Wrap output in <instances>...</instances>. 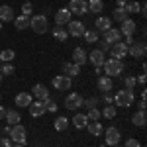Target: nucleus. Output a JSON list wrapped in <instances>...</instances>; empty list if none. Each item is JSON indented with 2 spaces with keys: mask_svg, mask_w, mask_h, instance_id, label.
<instances>
[{
  "mask_svg": "<svg viewBox=\"0 0 147 147\" xmlns=\"http://www.w3.org/2000/svg\"><path fill=\"white\" fill-rule=\"evenodd\" d=\"M104 71H106V75L112 79V77H120L122 73H124V63H122V59H108V61H104Z\"/></svg>",
  "mask_w": 147,
  "mask_h": 147,
  "instance_id": "obj_1",
  "label": "nucleus"
},
{
  "mask_svg": "<svg viewBox=\"0 0 147 147\" xmlns=\"http://www.w3.org/2000/svg\"><path fill=\"white\" fill-rule=\"evenodd\" d=\"M136 100V96H134V92L124 88V90H118L116 92V96H114V104H118V106H122V108H129L131 104Z\"/></svg>",
  "mask_w": 147,
  "mask_h": 147,
  "instance_id": "obj_2",
  "label": "nucleus"
},
{
  "mask_svg": "<svg viewBox=\"0 0 147 147\" xmlns=\"http://www.w3.org/2000/svg\"><path fill=\"white\" fill-rule=\"evenodd\" d=\"M8 136H10V139L14 141V143H26L28 141V131H26V127L20 124L16 125H10V131H8Z\"/></svg>",
  "mask_w": 147,
  "mask_h": 147,
  "instance_id": "obj_3",
  "label": "nucleus"
},
{
  "mask_svg": "<svg viewBox=\"0 0 147 147\" xmlns=\"http://www.w3.org/2000/svg\"><path fill=\"white\" fill-rule=\"evenodd\" d=\"M30 28L34 30L35 34H45L47 30H49V22H47L45 16H32L30 18Z\"/></svg>",
  "mask_w": 147,
  "mask_h": 147,
  "instance_id": "obj_4",
  "label": "nucleus"
},
{
  "mask_svg": "<svg viewBox=\"0 0 147 147\" xmlns=\"http://www.w3.org/2000/svg\"><path fill=\"white\" fill-rule=\"evenodd\" d=\"M120 137H122V134H120V129L118 127H114V125H110V127H106V131H104V141H106V145H120Z\"/></svg>",
  "mask_w": 147,
  "mask_h": 147,
  "instance_id": "obj_5",
  "label": "nucleus"
},
{
  "mask_svg": "<svg viewBox=\"0 0 147 147\" xmlns=\"http://www.w3.org/2000/svg\"><path fill=\"white\" fill-rule=\"evenodd\" d=\"M80 106H84V98L77 94V92H73V94H67V98H65V108L69 110H79Z\"/></svg>",
  "mask_w": 147,
  "mask_h": 147,
  "instance_id": "obj_6",
  "label": "nucleus"
},
{
  "mask_svg": "<svg viewBox=\"0 0 147 147\" xmlns=\"http://www.w3.org/2000/svg\"><path fill=\"white\" fill-rule=\"evenodd\" d=\"M69 12H71V14H77V16H84V14L88 12L86 0H71V2H69Z\"/></svg>",
  "mask_w": 147,
  "mask_h": 147,
  "instance_id": "obj_7",
  "label": "nucleus"
},
{
  "mask_svg": "<svg viewBox=\"0 0 147 147\" xmlns=\"http://www.w3.org/2000/svg\"><path fill=\"white\" fill-rule=\"evenodd\" d=\"M86 32V28H84V24L79 22V20H71V22L67 24V34L73 35V37H82V34Z\"/></svg>",
  "mask_w": 147,
  "mask_h": 147,
  "instance_id": "obj_8",
  "label": "nucleus"
},
{
  "mask_svg": "<svg viewBox=\"0 0 147 147\" xmlns=\"http://www.w3.org/2000/svg\"><path fill=\"white\" fill-rule=\"evenodd\" d=\"M51 84L55 86L57 90H69V88H71V84H73V80H71V77H65V75H57V77H53Z\"/></svg>",
  "mask_w": 147,
  "mask_h": 147,
  "instance_id": "obj_9",
  "label": "nucleus"
},
{
  "mask_svg": "<svg viewBox=\"0 0 147 147\" xmlns=\"http://www.w3.org/2000/svg\"><path fill=\"white\" fill-rule=\"evenodd\" d=\"M110 53H112V59H124L127 55V45L124 41H118V43H114L110 47Z\"/></svg>",
  "mask_w": 147,
  "mask_h": 147,
  "instance_id": "obj_10",
  "label": "nucleus"
},
{
  "mask_svg": "<svg viewBox=\"0 0 147 147\" xmlns=\"http://www.w3.org/2000/svg\"><path fill=\"white\" fill-rule=\"evenodd\" d=\"M127 55H131L134 59H143L145 57V43H131L127 47Z\"/></svg>",
  "mask_w": 147,
  "mask_h": 147,
  "instance_id": "obj_11",
  "label": "nucleus"
},
{
  "mask_svg": "<svg viewBox=\"0 0 147 147\" xmlns=\"http://www.w3.org/2000/svg\"><path fill=\"white\" fill-rule=\"evenodd\" d=\"M73 18V14L69 12V8H61V10L55 12V24L57 26H67Z\"/></svg>",
  "mask_w": 147,
  "mask_h": 147,
  "instance_id": "obj_12",
  "label": "nucleus"
},
{
  "mask_svg": "<svg viewBox=\"0 0 147 147\" xmlns=\"http://www.w3.org/2000/svg\"><path fill=\"white\" fill-rule=\"evenodd\" d=\"M86 61H88V55H86V51L82 49V47H77V49H73V63L75 65H86Z\"/></svg>",
  "mask_w": 147,
  "mask_h": 147,
  "instance_id": "obj_13",
  "label": "nucleus"
},
{
  "mask_svg": "<svg viewBox=\"0 0 147 147\" xmlns=\"http://www.w3.org/2000/svg\"><path fill=\"white\" fill-rule=\"evenodd\" d=\"M30 114L34 116V118H39V116H43V114L47 112V106H45V102H41V100H37V102H32L30 106Z\"/></svg>",
  "mask_w": 147,
  "mask_h": 147,
  "instance_id": "obj_14",
  "label": "nucleus"
},
{
  "mask_svg": "<svg viewBox=\"0 0 147 147\" xmlns=\"http://www.w3.org/2000/svg\"><path fill=\"white\" fill-rule=\"evenodd\" d=\"M104 41L106 43H118V41H122V34H120V30H116V28H110L108 32H104Z\"/></svg>",
  "mask_w": 147,
  "mask_h": 147,
  "instance_id": "obj_15",
  "label": "nucleus"
},
{
  "mask_svg": "<svg viewBox=\"0 0 147 147\" xmlns=\"http://www.w3.org/2000/svg\"><path fill=\"white\" fill-rule=\"evenodd\" d=\"M136 30H137V26H136V22L134 20H124L122 22V26H120V34H124V35H134L136 34Z\"/></svg>",
  "mask_w": 147,
  "mask_h": 147,
  "instance_id": "obj_16",
  "label": "nucleus"
},
{
  "mask_svg": "<svg viewBox=\"0 0 147 147\" xmlns=\"http://www.w3.org/2000/svg\"><path fill=\"white\" fill-rule=\"evenodd\" d=\"M32 94H34L37 100H41V102H45L47 98H51V96H49V90H47L43 84H35L34 88H32Z\"/></svg>",
  "mask_w": 147,
  "mask_h": 147,
  "instance_id": "obj_17",
  "label": "nucleus"
},
{
  "mask_svg": "<svg viewBox=\"0 0 147 147\" xmlns=\"http://www.w3.org/2000/svg\"><path fill=\"white\" fill-rule=\"evenodd\" d=\"M88 61H90L94 67H102L104 65V53H102L100 49H94L88 53Z\"/></svg>",
  "mask_w": 147,
  "mask_h": 147,
  "instance_id": "obj_18",
  "label": "nucleus"
},
{
  "mask_svg": "<svg viewBox=\"0 0 147 147\" xmlns=\"http://www.w3.org/2000/svg\"><path fill=\"white\" fill-rule=\"evenodd\" d=\"M69 124H71V120H69V118L59 116V118H55V122H53V127H55V131H67Z\"/></svg>",
  "mask_w": 147,
  "mask_h": 147,
  "instance_id": "obj_19",
  "label": "nucleus"
},
{
  "mask_svg": "<svg viewBox=\"0 0 147 147\" xmlns=\"http://www.w3.org/2000/svg\"><path fill=\"white\" fill-rule=\"evenodd\" d=\"M94 26H96V30H98V32L104 34V32H108V30L112 28V20H110V18H106V16H102V18H96V24H94Z\"/></svg>",
  "mask_w": 147,
  "mask_h": 147,
  "instance_id": "obj_20",
  "label": "nucleus"
},
{
  "mask_svg": "<svg viewBox=\"0 0 147 147\" xmlns=\"http://www.w3.org/2000/svg\"><path fill=\"white\" fill-rule=\"evenodd\" d=\"M16 106H20V108H26V106H30L32 104V94H28V92H20V94H16Z\"/></svg>",
  "mask_w": 147,
  "mask_h": 147,
  "instance_id": "obj_21",
  "label": "nucleus"
},
{
  "mask_svg": "<svg viewBox=\"0 0 147 147\" xmlns=\"http://www.w3.org/2000/svg\"><path fill=\"white\" fill-rule=\"evenodd\" d=\"M63 75L65 77H77V75H80V67L79 65H75V63H63Z\"/></svg>",
  "mask_w": 147,
  "mask_h": 147,
  "instance_id": "obj_22",
  "label": "nucleus"
},
{
  "mask_svg": "<svg viewBox=\"0 0 147 147\" xmlns=\"http://www.w3.org/2000/svg\"><path fill=\"white\" fill-rule=\"evenodd\" d=\"M12 20H14L12 6H0V22H12Z\"/></svg>",
  "mask_w": 147,
  "mask_h": 147,
  "instance_id": "obj_23",
  "label": "nucleus"
},
{
  "mask_svg": "<svg viewBox=\"0 0 147 147\" xmlns=\"http://www.w3.org/2000/svg\"><path fill=\"white\" fill-rule=\"evenodd\" d=\"M131 122H134V125H137V127H143L145 122H147L145 110H137V112L134 114V118H131Z\"/></svg>",
  "mask_w": 147,
  "mask_h": 147,
  "instance_id": "obj_24",
  "label": "nucleus"
},
{
  "mask_svg": "<svg viewBox=\"0 0 147 147\" xmlns=\"http://www.w3.org/2000/svg\"><path fill=\"white\" fill-rule=\"evenodd\" d=\"M98 88H100L102 92H110L114 88V82L110 77H100L98 79Z\"/></svg>",
  "mask_w": 147,
  "mask_h": 147,
  "instance_id": "obj_25",
  "label": "nucleus"
},
{
  "mask_svg": "<svg viewBox=\"0 0 147 147\" xmlns=\"http://www.w3.org/2000/svg\"><path fill=\"white\" fill-rule=\"evenodd\" d=\"M86 124H88V120H86L84 114H77V116H73V127H77V129H84Z\"/></svg>",
  "mask_w": 147,
  "mask_h": 147,
  "instance_id": "obj_26",
  "label": "nucleus"
},
{
  "mask_svg": "<svg viewBox=\"0 0 147 147\" xmlns=\"http://www.w3.org/2000/svg\"><path fill=\"white\" fill-rule=\"evenodd\" d=\"M86 127H88V134H92V136H102L104 134V127H102L100 122H90V124H86Z\"/></svg>",
  "mask_w": 147,
  "mask_h": 147,
  "instance_id": "obj_27",
  "label": "nucleus"
},
{
  "mask_svg": "<svg viewBox=\"0 0 147 147\" xmlns=\"http://www.w3.org/2000/svg\"><path fill=\"white\" fill-rule=\"evenodd\" d=\"M14 26H16V30H26V28H30V18L18 16V18H14Z\"/></svg>",
  "mask_w": 147,
  "mask_h": 147,
  "instance_id": "obj_28",
  "label": "nucleus"
},
{
  "mask_svg": "<svg viewBox=\"0 0 147 147\" xmlns=\"http://www.w3.org/2000/svg\"><path fill=\"white\" fill-rule=\"evenodd\" d=\"M53 37L59 39V41H65L69 37V34H67V30H65L63 26H57V28H53Z\"/></svg>",
  "mask_w": 147,
  "mask_h": 147,
  "instance_id": "obj_29",
  "label": "nucleus"
},
{
  "mask_svg": "<svg viewBox=\"0 0 147 147\" xmlns=\"http://www.w3.org/2000/svg\"><path fill=\"white\" fill-rule=\"evenodd\" d=\"M4 118L8 120V125H16V124H20V114L16 112V110H8Z\"/></svg>",
  "mask_w": 147,
  "mask_h": 147,
  "instance_id": "obj_30",
  "label": "nucleus"
},
{
  "mask_svg": "<svg viewBox=\"0 0 147 147\" xmlns=\"http://www.w3.org/2000/svg\"><path fill=\"white\" fill-rule=\"evenodd\" d=\"M127 16H129V14L125 12V8H116L114 14H112V18L116 20V22H120V24L124 22V20H127Z\"/></svg>",
  "mask_w": 147,
  "mask_h": 147,
  "instance_id": "obj_31",
  "label": "nucleus"
},
{
  "mask_svg": "<svg viewBox=\"0 0 147 147\" xmlns=\"http://www.w3.org/2000/svg\"><path fill=\"white\" fill-rule=\"evenodd\" d=\"M82 37L86 39V43H96V41H98V32H96V30H86V32L82 34Z\"/></svg>",
  "mask_w": 147,
  "mask_h": 147,
  "instance_id": "obj_32",
  "label": "nucleus"
},
{
  "mask_svg": "<svg viewBox=\"0 0 147 147\" xmlns=\"http://www.w3.org/2000/svg\"><path fill=\"white\" fill-rule=\"evenodd\" d=\"M14 57H16L14 49H4V51H0V61H2V63H12Z\"/></svg>",
  "mask_w": 147,
  "mask_h": 147,
  "instance_id": "obj_33",
  "label": "nucleus"
},
{
  "mask_svg": "<svg viewBox=\"0 0 147 147\" xmlns=\"http://www.w3.org/2000/svg\"><path fill=\"white\" fill-rule=\"evenodd\" d=\"M100 116H104L106 120H112V118H116V108H114L112 104H106L104 110L100 112Z\"/></svg>",
  "mask_w": 147,
  "mask_h": 147,
  "instance_id": "obj_34",
  "label": "nucleus"
},
{
  "mask_svg": "<svg viewBox=\"0 0 147 147\" xmlns=\"http://www.w3.org/2000/svg\"><path fill=\"white\" fill-rule=\"evenodd\" d=\"M86 4H88V12H102V8H104L102 0H88Z\"/></svg>",
  "mask_w": 147,
  "mask_h": 147,
  "instance_id": "obj_35",
  "label": "nucleus"
},
{
  "mask_svg": "<svg viewBox=\"0 0 147 147\" xmlns=\"http://www.w3.org/2000/svg\"><path fill=\"white\" fill-rule=\"evenodd\" d=\"M84 116H86V120H90V122H98L102 118L98 108H88V114H84Z\"/></svg>",
  "mask_w": 147,
  "mask_h": 147,
  "instance_id": "obj_36",
  "label": "nucleus"
},
{
  "mask_svg": "<svg viewBox=\"0 0 147 147\" xmlns=\"http://www.w3.org/2000/svg\"><path fill=\"white\" fill-rule=\"evenodd\" d=\"M136 77H125L124 79V84H125V88H127V90H134V88H136Z\"/></svg>",
  "mask_w": 147,
  "mask_h": 147,
  "instance_id": "obj_37",
  "label": "nucleus"
},
{
  "mask_svg": "<svg viewBox=\"0 0 147 147\" xmlns=\"http://www.w3.org/2000/svg\"><path fill=\"white\" fill-rule=\"evenodd\" d=\"M32 10H34V6H32V2H24L22 4V16H32Z\"/></svg>",
  "mask_w": 147,
  "mask_h": 147,
  "instance_id": "obj_38",
  "label": "nucleus"
},
{
  "mask_svg": "<svg viewBox=\"0 0 147 147\" xmlns=\"http://www.w3.org/2000/svg\"><path fill=\"white\" fill-rule=\"evenodd\" d=\"M45 106H47V112H57V102L55 100L47 98V100H45Z\"/></svg>",
  "mask_w": 147,
  "mask_h": 147,
  "instance_id": "obj_39",
  "label": "nucleus"
},
{
  "mask_svg": "<svg viewBox=\"0 0 147 147\" xmlns=\"http://www.w3.org/2000/svg\"><path fill=\"white\" fill-rule=\"evenodd\" d=\"M2 75H14V67H12V63H4V65H2Z\"/></svg>",
  "mask_w": 147,
  "mask_h": 147,
  "instance_id": "obj_40",
  "label": "nucleus"
},
{
  "mask_svg": "<svg viewBox=\"0 0 147 147\" xmlns=\"http://www.w3.org/2000/svg\"><path fill=\"white\" fill-rule=\"evenodd\" d=\"M125 147H141V143L137 141L136 137H129V139L125 141Z\"/></svg>",
  "mask_w": 147,
  "mask_h": 147,
  "instance_id": "obj_41",
  "label": "nucleus"
},
{
  "mask_svg": "<svg viewBox=\"0 0 147 147\" xmlns=\"http://www.w3.org/2000/svg\"><path fill=\"white\" fill-rule=\"evenodd\" d=\"M14 143H12V139H8V137H0V147H12Z\"/></svg>",
  "mask_w": 147,
  "mask_h": 147,
  "instance_id": "obj_42",
  "label": "nucleus"
},
{
  "mask_svg": "<svg viewBox=\"0 0 147 147\" xmlns=\"http://www.w3.org/2000/svg\"><path fill=\"white\" fill-rule=\"evenodd\" d=\"M104 104H114V96H110L108 92H104Z\"/></svg>",
  "mask_w": 147,
  "mask_h": 147,
  "instance_id": "obj_43",
  "label": "nucleus"
},
{
  "mask_svg": "<svg viewBox=\"0 0 147 147\" xmlns=\"http://www.w3.org/2000/svg\"><path fill=\"white\" fill-rule=\"evenodd\" d=\"M84 104H86V106H90V108H96V104H98V100H96V98H88V100L84 102Z\"/></svg>",
  "mask_w": 147,
  "mask_h": 147,
  "instance_id": "obj_44",
  "label": "nucleus"
},
{
  "mask_svg": "<svg viewBox=\"0 0 147 147\" xmlns=\"http://www.w3.org/2000/svg\"><path fill=\"white\" fill-rule=\"evenodd\" d=\"M124 43H125L127 47H129L131 43H134V35H125V41H124Z\"/></svg>",
  "mask_w": 147,
  "mask_h": 147,
  "instance_id": "obj_45",
  "label": "nucleus"
},
{
  "mask_svg": "<svg viewBox=\"0 0 147 147\" xmlns=\"http://www.w3.org/2000/svg\"><path fill=\"white\" fill-rule=\"evenodd\" d=\"M137 82H139V84H145V73H141V75H139V77H137Z\"/></svg>",
  "mask_w": 147,
  "mask_h": 147,
  "instance_id": "obj_46",
  "label": "nucleus"
},
{
  "mask_svg": "<svg viewBox=\"0 0 147 147\" xmlns=\"http://www.w3.org/2000/svg\"><path fill=\"white\" fill-rule=\"evenodd\" d=\"M137 106H139V110H145V108H147V104H145V98H141Z\"/></svg>",
  "mask_w": 147,
  "mask_h": 147,
  "instance_id": "obj_47",
  "label": "nucleus"
},
{
  "mask_svg": "<svg viewBox=\"0 0 147 147\" xmlns=\"http://www.w3.org/2000/svg\"><path fill=\"white\" fill-rule=\"evenodd\" d=\"M116 4H118V8H124L125 4H127V0H116Z\"/></svg>",
  "mask_w": 147,
  "mask_h": 147,
  "instance_id": "obj_48",
  "label": "nucleus"
},
{
  "mask_svg": "<svg viewBox=\"0 0 147 147\" xmlns=\"http://www.w3.org/2000/svg\"><path fill=\"white\" fill-rule=\"evenodd\" d=\"M4 116H6V110H4V106H0V120H2Z\"/></svg>",
  "mask_w": 147,
  "mask_h": 147,
  "instance_id": "obj_49",
  "label": "nucleus"
},
{
  "mask_svg": "<svg viewBox=\"0 0 147 147\" xmlns=\"http://www.w3.org/2000/svg\"><path fill=\"white\" fill-rule=\"evenodd\" d=\"M12 147H24V145H22V143H14Z\"/></svg>",
  "mask_w": 147,
  "mask_h": 147,
  "instance_id": "obj_50",
  "label": "nucleus"
},
{
  "mask_svg": "<svg viewBox=\"0 0 147 147\" xmlns=\"http://www.w3.org/2000/svg\"><path fill=\"white\" fill-rule=\"evenodd\" d=\"M2 79H4V75H0V80H2Z\"/></svg>",
  "mask_w": 147,
  "mask_h": 147,
  "instance_id": "obj_51",
  "label": "nucleus"
},
{
  "mask_svg": "<svg viewBox=\"0 0 147 147\" xmlns=\"http://www.w3.org/2000/svg\"><path fill=\"white\" fill-rule=\"evenodd\" d=\"M0 30H2V22H0Z\"/></svg>",
  "mask_w": 147,
  "mask_h": 147,
  "instance_id": "obj_52",
  "label": "nucleus"
},
{
  "mask_svg": "<svg viewBox=\"0 0 147 147\" xmlns=\"http://www.w3.org/2000/svg\"><path fill=\"white\" fill-rule=\"evenodd\" d=\"M114 147H120V145H114Z\"/></svg>",
  "mask_w": 147,
  "mask_h": 147,
  "instance_id": "obj_53",
  "label": "nucleus"
},
{
  "mask_svg": "<svg viewBox=\"0 0 147 147\" xmlns=\"http://www.w3.org/2000/svg\"><path fill=\"white\" fill-rule=\"evenodd\" d=\"M100 147H106V145H100Z\"/></svg>",
  "mask_w": 147,
  "mask_h": 147,
  "instance_id": "obj_54",
  "label": "nucleus"
}]
</instances>
